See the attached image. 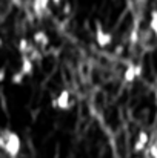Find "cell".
<instances>
[{"mask_svg":"<svg viewBox=\"0 0 157 158\" xmlns=\"http://www.w3.org/2000/svg\"><path fill=\"white\" fill-rule=\"evenodd\" d=\"M0 135L3 137V148L2 149L11 158H15L20 154V149H22L20 137L15 132H11V131H3Z\"/></svg>","mask_w":157,"mask_h":158,"instance_id":"cell-1","label":"cell"},{"mask_svg":"<svg viewBox=\"0 0 157 158\" xmlns=\"http://www.w3.org/2000/svg\"><path fill=\"white\" fill-rule=\"evenodd\" d=\"M54 106L59 107L60 110H68L71 107V94H69L68 89H63L57 95V98L54 100Z\"/></svg>","mask_w":157,"mask_h":158,"instance_id":"cell-2","label":"cell"},{"mask_svg":"<svg viewBox=\"0 0 157 158\" xmlns=\"http://www.w3.org/2000/svg\"><path fill=\"white\" fill-rule=\"evenodd\" d=\"M96 42L100 48H106L112 42V35L109 32H105L100 23H97V28H96Z\"/></svg>","mask_w":157,"mask_h":158,"instance_id":"cell-3","label":"cell"},{"mask_svg":"<svg viewBox=\"0 0 157 158\" xmlns=\"http://www.w3.org/2000/svg\"><path fill=\"white\" fill-rule=\"evenodd\" d=\"M140 72H142V69H140V66H134V64H129L128 68H126V71L123 72V78H125V81H128V83H131V81H134L139 75H140Z\"/></svg>","mask_w":157,"mask_h":158,"instance_id":"cell-4","label":"cell"},{"mask_svg":"<svg viewBox=\"0 0 157 158\" xmlns=\"http://www.w3.org/2000/svg\"><path fill=\"white\" fill-rule=\"evenodd\" d=\"M34 71V63L31 61V58L28 55H23L22 57V64H20V72L23 75H31Z\"/></svg>","mask_w":157,"mask_h":158,"instance_id":"cell-5","label":"cell"},{"mask_svg":"<svg viewBox=\"0 0 157 158\" xmlns=\"http://www.w3.org/2000/svg\"><path fill=\"white\" fill-rule=\"evenodd\" d=\"M33 40H34L36 45H39V46H42V48H45V46L50 43V39H48V35H46L45 31H36L34 35H33Z\"/></svg>","mask_w":157,"mask_h":158,"instance_id":"cell-6","label":"cell"},{"mask_svg":"<svg viewBox=\"0 0 157 158\" xmlns=\"http://www.w3.org/2000/svg\"><path fill=\"white\" fill-rule=\"evenodd\" d=\"M146 143H148V135H146L145 132H140V134H139V138H137V141H136V144H134V151H136V152H140V151L146 146Z\"/></svg>","mask_w":157,"mask_h":158,"instance_id":"cell-7","label":"cell"},{"mask_svg":"<svg viewBox=\"0 0 157 158\" xmlns=\"http://www.w3.org/2000/svg\"><path fill=\"white\" fill-rule=\"evenodd\" d=\"M31 49H33V46L29 45V42L26 39H20L19 40V51L23 54V55H28Z\"/></svg>","mask_w":157,"mask_h":158,"instance_id":"cell-8","label":"cell"},{"mask_svg":"<svg viewBox=\"0 0 157 158\" xmlns=\"http://www.w3.org/2000/svg\"><path fill=\"white\" fill-rule=\"evenodd\" d=\"M23 78H25V75H23L20 71H17V72H14V74L11 75V81H12L14 85H22V83H23Z\"/></svg>","mask_w":157,"mask_h":158,"instance_id":"cell-9","label":"cell"},{"mask_svg":"<svg viewBox=\"0 0 157 158\" xmlns=\"http://www.w3.org/2000/svg\"><path fill=\"white\" fill-rule=\"evenodd\" d=\"M6 78V69L5 68H0V83Z\"/></svg>","mask_w":157,"mask_h":158,"instance_id":"cell-10","label":"cell"},{"mask_svg":"<svg viewBox=\"0 0 157 158\" xmlns=\"http://www.w3.org/2000/svg\"><path fill=\"white\" fill-rule=\"evenodd\" d=\"M51 2L54 5H60V3H62V0H51Z\"/></svg>","mask_w":157,"mask_h":158,"instance_id":"cell-11","label":"cell"},{"mask_svg":"<svg viewBox=\"0 0 157 158\" xmlns=\"http://www.w3.org/2000/svg\"><path fill=\"white\" fill-rule=\"evenodd\" d=\"M2 45H3V40H2V39H0V48H2Z\"/></svg>","mask_w":157,"mask_h":158,"instance_id":"cell-12","label":"cell"}]
</instances>
